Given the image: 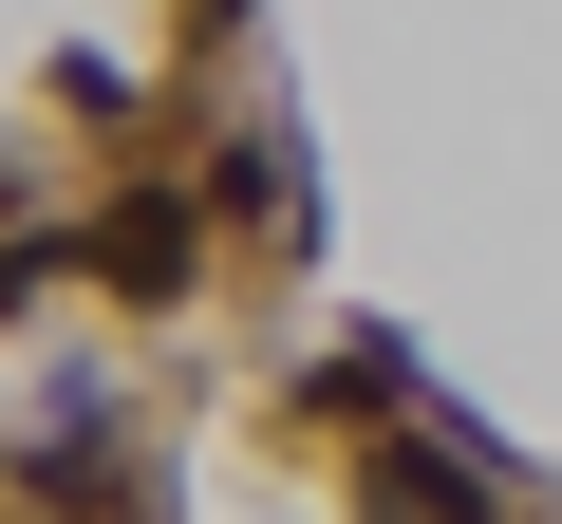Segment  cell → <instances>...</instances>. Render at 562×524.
<instances>
[{
	"instance_id": "6da1fadb",
	"label": "cell",
	"mask_w": 562,
	"mask_h": 524,
	"mask_svg": "<svg viewBox=\"0 0 562 524\" xmlns=\"http://www.w3.org/2000/svg\"><path fill=\"white\" fill-rule=\"evenodd\" d=\"M94 282L113 300H188V206H113L94 225Z\"/></svg>"
},
{
	"instance_id": "7a4b0ae2",
	"label": "cell",
	"mask_w": 562,
	"mask_h": 524,
	"mask_svg": "<svg viewBox=\"0 0 562 524\" xmlns=\"http://www.w3.org/2000/svg\"><path fill=\"white\" fill-rule=\"evenodd\" d=\"M38 282H57V243H0V319H20V300H38Z\"/></svg>"
}]
</instances>
